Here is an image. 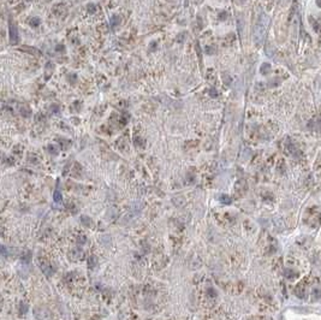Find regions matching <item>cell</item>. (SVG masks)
<instances>
[{
  "label": "cell",
  "instance_id": "277c9868",
  "mask_svg": "<svg viewBox=\"0 0 321 320\" xmlns=\"http://www.w3.org/2000/svg\"><path fill=\"white\" fill-rule=\"evenodd\" d=\"M17 37H18L17 28H16L13 24H11V25H10V39H11V41H12V42H16Z\"/></svg>",
  "mask_w": 321,
  "mask_h": 320
},
{
  "label": "cell",
  "instance_id": "3957f363",
  "mask_svg": "<svg viewBox=\"0 0 321 320\" xmlns=\"http://www.w3.org/2000/svg\"><path fill=\"white\" fill-rule=\"evenodd\" d=\"M309 128L314 130H321V117H316L312 122H309Z\"/></svg>",
  "mask_w": 321,
  "mask_h": 320
},
{
  "label": "cell",
  "instance_id": "5b68a950",
  "mask_svg": "<svg viewBox=\"0 0 321 320\" xmlns=\"http://www.w3.org/2000/svg\"><path fill=\"white\" fill-rule=\"evenodd\" d=\"M24 51H27V52H29V53H31V54H35V55H41V52L40 51H37V49H34V48H23Z\"/></svg>",
  "mask_w": 321,
  "mask_h": 320
},
{
  "label": "cell",
  "instance_id": "7a4b0ae2",
  "mask_svg": "<svg viewBox=\"0 0 321 320\" xmlns=\"http://www.w3.org/2000/svg\"><path fill=\"white\" fill-rule=\"evenodd\" d=\"M306 287H307V279H303L301 283H298V285L296 287V295L300 299H304L306 295Z\"/></svg>",
  "mask_w": 321,
  "mask_h": 320
},
{
  "label": "cell",
  "instance_id": "6da1fadb",
  "mask_svg": "<svg viewBox=\"0 0 321 320\" xmlns=\"http://www.w3.org/2000/svg\"><path fill=\"white\" fill-rule=\"evenodd\" d=\"M306 217H310L309 220H307L308 225H313V226H316L318 223L321 220V210L319 207H312L310 210L307 211Z\"/></svg>",
  "mask_w": 321,
  "mask_h": 320
},
{
  "label": "cell",
  "instance_id": "8992f818",
  "mask_svg": "<svg viewBox=\"0 0 321 320\" xmlns=\"http://www.w3.org/2000/svg\"><path fill=\"white\" fill-rule=\"evenodd\" d=\"M318 5H319V6H321V0H318Z\"/></svg>",
  "mask_w": 321,
  "mask_h": 320
}]
</instances>
